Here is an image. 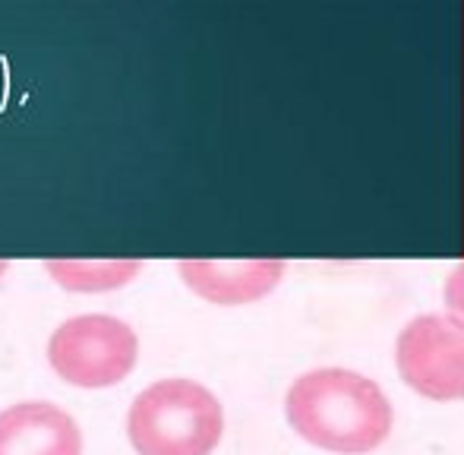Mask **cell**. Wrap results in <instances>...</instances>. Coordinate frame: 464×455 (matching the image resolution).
I'll use <instances>...</instances> for the list:
<instances>
[{"mask_svg": "<svg viewBox=\"0 0 464 455\" xmlns=\"http://www.w3.org/2000/svg\"><path fill=\"white\" fill-rule=\"evenodd\" d=\"M287 424L325 452L363 455L385 443L392 405L367 376L342 367L304 373L285 399Z\"/></svg>", "mask_w": 464, "mask_h": 455, "instance_id": "1", "label": "cell"}, {"mask_svg": "<svg viewBox=\"0 0 464 455\" xmlns=\"http://www.w3.org/2000/svg\"><path fill=\"white\" fill-rule=\"evenodd\" d=\"M178 276L196 297L221 307L253 304L272 295L285 278L281 259H184L178 263Z\"/></svg>", "mask_w": 464, "mask_h": 455, "instance_id": "5", "label": "cell"}, {"mask_svg": "<svg viewBox=\"0 0 464 455\" xmlns=\"http://www.w3.org/2000/svg\"><path fill=\"white\" fill-rule=\"evenodd\" d=\"M0 455H82L80 424L51 402L0 411Z\"/></svg>", "mask_w": 464, "mask_h": 455, "instance_id": "6", "label": "cell"}, {"mask_svg": "<svg viewBox=\"0 0 464 455\" xmlns=\"http://www.w3.org/2000/svg\"><path fill=\"white\" fill-rule=\"evenodd\" d=\"M398 373L414 392L436 402L464 399V323L423 314L404 326L395 344Z\"/></svg>", "mask_w": 464, "mask_h": 455, "instance_id": "4", "label": "cell"}, {"mask_svg": "<svg viewBox=\"0 0 464 455\" xmlns=\"http://www.w3.org/2000/svg\"><path fill=\"white\" fill-rule=\"evenodd\" d=\"M140 357L133 326L108 314H82L54 329L48 363L63 382L80 389H108L130 376Z\"/></svg>", "mask_w": 464, "mask_h": 455, "instance_id": "3", "label": "cell"}, {"mask_svg": "<svg viewBox=\"0 0 464 455\" xmlns=\"http://www.w3.org/2000/svg\"><path fill=\"white\" fill-rule=\"evenodd\" d=\"M6 269H10V266H6V263H4V259H0V278H4V276H6Z\"/></svg>", "mask_w": 464, "mask_h": 455, "instance_id": "9", "label": "cell"}, {"mask_svg": "<svg viewBox=\"0 0 464 455\" xmlns=\"http://www.w3.org/2000/svg\"><path fill=\"white\" fill-rule=\"evenodd\" d=\"M446 307L455 314V320L464 323V263L449 276V282H446Z\"/></svg>", "mask_w": 464, "mask_h": 455, "instance_id": "8", "label": "cell"}, {"mask_svg": "<svg viewBox=\"0 0 464 455\" xmlns=\"http://www.w3.org/2000/svg\"><path fill=\"white\" fill-rule=\"evenodd\" d=\"M221 433V402L202 382L184 376L146 386L127 414L130 446L140 455H212Z\"/></svg>", "mask_w": 464, "mask_h": 455, "instance_id": "2", "label": "cell"}, {"mask_svg": "<svg viewBox=\"0 0 464 455\" xmlns=\"http://www.w3.org/2000/svg\"><path fill=\"white\" fill-rule=\"evenodd\" d=\"M44 272L63 291L76 295H102L130 285L142 272L140 259H48Z\"/></svg>", "mask_w": 464, "mask_h": 455, "instance_id": "7", "label": "cell"}]
</instances>
